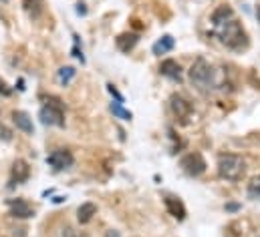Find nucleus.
Returning <instances> with one entry per match:
<instances>
[{"label":"nucleus","mask_w":260,"mask_h":237,"mask_svg":"<svg viewBox=\"0 0 260 237\" xmlns=\"http://www.w3.org/2000/svg\"><path fill=\"white\" fill-rule=\"evenodd\" d=\"M214 34L230 51H244L248 47V34H246V30L242 28V24L236 18H230L228 22L216 26Z\"/></svg>","instance_id":"nucleus-1"},{"label":"nucleus","mask_w":260,"mask_h":237,"mask_svg":"<svg viewBox=\"0 0 260 237\" xmlns=\"http://www.w3.org/2000/svg\"><path fill=\"white\" fill-rule=\"evenodd\" d=\"M188 76H190V83L194 85L198 91H202V93L214 91V89L218 87L214 66L206 59H202V57H198V59L194 60V64H192L190 70H188Z\"/></svg>","instance_id":"nucleus-2"},{"label":"nucleus","mask_w":260,"mask_h":237,"mask_svg":"<svg viewBox=\"0 0 260 237\" xmlns=\"http://www.w3.org/2000/svg\"><path fill=\"white\" fill-rule=\"evenodd\" d=\"M246 173V163L240 155L236 153H220L218 155V175L224 181L236 183L244 177Z\"/></svg>","instance_id":"nucleus-3"},{"label":"nucleus","mask_w":260,"mask_h":237,"mask_svg":"<svg viewBox=\"0 0 260 237\" xmlns=\"http://www.w3.org/2000/svg\"><path fill=\"white\" fill-rule=\"evenodd\" d=\"M39 118L47 127H65V105L59 97H49L39 111Z\"/></svg>","instance_id":"nucleus-4"},{"label":"nucleus","mask_w":260,"mask_h":237,"mask_svg":"<svg viewBox=\"0 0 260 237\" xmlns=\"http://www.w3.org/2000/svg\"><path fill=\"white\" fill-rule=\"evenodd\" d=\"M170 111L174 113V117L178 118L182 125H188L190 118H192V113H194V107H192V103L186 97L174 93L170 97Z\"/></svg>","instance_id":"nucleus-5"},{"label":"nucleus","mask_w":260,"mask_h":237,"mask_svg":"<svg viewBox=\"0 0 260 237\" xmlns=\"http://www.w3.org/2000/svg\"><path fill=\"white\" fill-rule=\"evenodd\" d=\"M180 165H182L184 173H186V175H190V177H200V175H204V173H206V169H208L206 159H204V157H202V153H198V151L184 155V157H182V161H180Z\"/></svg>","instance_id":"nucleus-6"},{"label":"nucleus","mask_w":260,"mask_h":237,"mask_svg":"<svg viewBox=\"0 0 260 237\" xmlns=\"http://www.w3.org/2000/svg\"><path fill=\"white\" fill-rule=\"evenodd\" d=\"M73 163H75V157L69 149H57L51 155H47V165L53 171H65L69 167H73Z\"/></svg>","instance_id":"nucleus-7"},{"label":"nucleus","mask_w":260,"mask_h":237,"mask_svg":"<svg viewBox=\"0 0 260 237\" xmlns=\"http://www.w3.org/2000/svg\"><path fill=\"white\" fill-rule=\"evenodd\" d=\"M30 177V165L24 159H16L10 167V179H8V189H14L16 185L26 183Z\"/></svg>","instance_id":"nucleus-8"},{"label":"nucleus","mask_w":260,"mask_h":237,"mask_svg":"<svg viewBox=\"0 0 260 237\" xmlns=\"http://www.w3.org/2000/svg\"><path fill=\"white\" fill-rule=\"evenodd\" d=\"M6 207H8V213L12 217H16V219H28V217L35 215V207L26 199H20V197L8 199L6 201Z\"/></svg>","instance_id":"nucleus-9"},{"label":"nucleus","mask_w":260,"mask_h":237,"mask_svg":"<svg viewBox=\"0 0 260 237\" xmlns=\"http://www.w3.org/2000/svg\"><path fill=\"white\" fill-rule=\"evenodd\" d=\"M164 203H166V209H168V213H170L174 219H178V221H184V219H186L188 211H186V205H184V201H182L180 197L168 195V197L164 199Z\"/></svg>","instance_id":"nucleus-10"},{"label":"nucleus","mask_w":260,"mask_h":237,"mask_svg":"<svg viewBox=\"0 0 260 237\" xmlns=\"http://www.w3.org/2000/svg\"><path fill=\"white\" fill-rule=\"evenodd\" d=\"M159 72H161L164 76H168L170 81H176V83H182V81H184V70H182L180 62L174 59L164 60V62L159 64Z\"/></svg>","instance_id":"nucleus-11"},{"label":"nucleus","mask_w":260,"mask_h":237,"mask_svg":"<svg viewBox=\"0 0 260 237\" xmlns=\"http://www.w3.org/2000/svg\"><path fill=\"white\" fill-rule=\"evenodd\" d=\"M12 121H14V125H16L18 131H22V133H26V135H32V133H35V125H32V118H30L28 113H24V111H14V113H12Z\"/></svg>","instance_id":"nucleus-12"},{"label":"nucleus","mask_w":260,"mask_h":237,"mask_svg":"<svg viewBox=\"0 0 260 237\" xmlns=\"http://www.w3.org/2000/svg\"><path fill=\"white\" fill-rule=\"evenodd\" d=\"M137 43H139V36H137L135 32H123V34H119V36L115 38V45H117V49H119L121 53L133 51Z\"/></svg>","instance_id":"nucleus-13"},{"label":"nucleus","mask_w":260,"mask_h":237,"mask_svg":"<svg viewBox=\"0 0 260 237\" xmlns=\"http://www.w3.org/2000/svg\"><path fill=\"white\" fill-rule=\"evenodd\" d=\"M230 18H234V10L228 6V4H224V6H218L214 12H212V24H214V28L216 26H220V24H224V22H228Z\"/></svg>","instance_id":"nucleus-14"},{"label":"nucleus","mask_w":260,"mask_h":237,"mask_svg":"<svg viewBox=\"0 0 260 237\" xmlns=\"http://www.w3.org/2000/svg\"><path fill=\"white\" fill-rule=\"evenodd\" d=\"M95 215H97V205H95V203H91V201L81 203V205H79V209H77V219H79V223H81V225L89 223Z\"/></svg>","instance_id":"nucleus-15"},{"label":"nucleus","mask_w":260,"mask_h":237,"mask_svg":"<svg viewBox=\"0 0 260 237\" xmlns=\"http://www.w3.org/2000/svg\"><path fill=\"white\" fill-rule=\"evenodd\" d=\"M176 47V41H174V36L172 34H164L153 47H151V53L155 55V57H161V55H166V53H170L172 49Z\"/></svg>","instance_id":"nucleus-16"},{"label":"nucleus","mask_w":260,"mask_h":237,"mask_svg":"<svg viewBox=\"0 0 260 237\" xmlns=\"http://www.w3.org/2000/svg\"><path fill=\"white\" fill-rule=\"evenodd\" d=\"M109 111L113 113V117L121 118V121H131V118H133V115H131V111H127V109H123V107H121V103H117V101L109 105Z\"/></svg>","instance_id":"nucleus-17"},{"label":"nucleus","mask_w":260,"mask_h":237,"mask_svg":"<svg viewBox=\"0 0 260 237\" xmlns=\"http://www.w3.org/2000/svg\"><path fill=\"white\" fill-rule=\"evenodd\" d=\"M24 8L32 18H39L43 12V0H24Z\"/></svg>","instance_id":"nucleus-18"},{"label":"nucleus","mask_w":260,"mask_h":237,"mask_svg":"<svg viewBox=\"0 0 260 237\" xmlns=\"http://www.w3.org/2000/svg\"><path fill=\"white\" fill-rule=\"evenodd\" d=\"M77 74V70L73 68V66H63V68H59V83L67 87L71 81H73V76Z\"/></svg>","instance_id":"nucleus-19"},{"label":"nucleus","mask_w":260,"mask_h":237,"mask_svg":"<svg viewBox=\"0 0 260 237\" xmlns=\"http://www.w3.org/2000/svg\"><path fill=\"white\" fill-rule=\"evenodd\" d=\"M248 197L254 199V201H260V175L250 179V183H248Z\"/></svg>","instance_id":"nucleus-20"},{"label":"nucleus","mask_w":260,"mask_h":237,"mask_svg":"<svg viewBox=\"0 0 260 237\" xmlns=\"http://www.w3.org/2000/svg\"><path fill=\"white\" fill-rule=\"evenodd\" d=\"M0 141H2V143L12 141V131H10L6 125H2V123H0Z\"/></svg>","instance_id":"nucleus-21"},{"label":"nucleus","mask_w":260,"mask_h":237,"mask_svg":"<svg viewBox=\"0 0 260 237\" xmlns=\"http://www.w3.org/2000/svg\"><path fill=\"white\" fill-rule=\"evenodd\" d=\"M73 38H75V47H73V57H77V59L81 60V62H85V57H83V51L79 49V36H77V34H73Z\"/></svg>","instance_id":"nucleus-22"},{"label":"nucleus","mask_w":260,"mask_h":237,"mask_svg":"<svg viewBox=\"0 0 260 237\" xmlns=\"http://www.w3.org/2000/svg\"><path fill=\"white\" fill-rule=\"evenodd\" d=\"M107 91H109V95H111V97H115V101H117V103H123V95L115 89V85H111V83H109V85H107Z\"/></svg>","instance_id":"nucleus-23"},{"label":"nucleus","mask_w":260,"mask_h":237,"mask_svg":"<svg viewBox=\"0 0 260 237\" xmlns=\"http://www.w3.org/2000/svg\"><path fill=\"white\" fill-rule=\"evenodd\" d=\"M77 14H87V8H85V4H83V2H79V4H77Z\"/></svg>","instance_id":"nucleus-24"},{"label":"nucleus","mask_w":260,"mask_h":237,"mask_svg":"<svg viewBox=\"0 0 260 237\" xmlns=\"http://www.w3.org/2000/svg\"><path fill=\"white\" fill-rule=\"evenodd\" d=\"M238 209H240L238 203H228V205H226V211H238Z\"/></svg>","instance_id":"nucleus-25"},{"label":"nucleus","mask_w":260,"mask_h":237,"mask_svg":"<svg viewBox=\"0 0 260 237\" xmlns=\"http://www.w3.org/2000/svg\"><path fill=\"white\" fill-rule=\"evenodd\" d=\"M0 91H2V95H10V91L6 89V85H4L2 81H0Z\"/></svg>","instance_id":"nucleus-26"},{"label":"nucleus","mask_w":260,"mask_h":237,"mask_svg":"<svg viewBox=\"0 0 260 237\" xmlns=\"http://www.w3.org/2000/svg\"><path fill=\"white\" fill-rule=\"evenodd\" d=\"M65 235H67V237H73V229H71V227H67Z\"/></svg>","instance_id":"nucleus-27"},{"label":"nucleus","mask_w":260,"mask_h":237,"mask_svg":"<svg viewBox=\"0 0 260 237\" xmlns=\"http://www.w3.org/2000/svg\"><path fill=\"white\" fill-rule=\"evenodd\" d=\"M107 237H119V233H117V231H109V233H107Z\"/></svg>","instance_id":"nucleus-28"}]
</instances>
